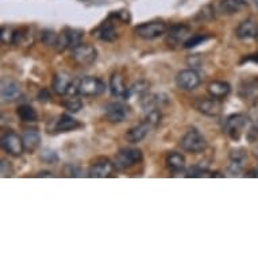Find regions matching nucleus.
<instances>
[{"label":"nucleus","instance_id":"obj_1","mask_svg":"<svg viewBox=\"0 0 258 258\" xmlns=\"http://www.w3.org/2000/svg\"><path fill=\"white\" fill-rule=\"evenodd\" d=\"M83 35H84V31H83V30L71 29V27L63 29L58 34V39H57V43H55L54 46L55 50L58 51V53H62V51H65L67 49L73 50L75 47L81 45Z\"/></svg>","mask_w":258,"mask_h":258},{"label":"nucleus","instance_id":"obj_2","mask_svg":"<svg viewBox=\"0 0 258 258\" xmlns=\"http://www.w3.org/2000/svg\"><path fill=\"white\" fill-rule=\"evenodd\" d=\"M180 146L182 150H185L188 153H202L207 148V141L203 137V134L196 130V128H190L184 134V137L180 141Z\"/></svg>","mask_w":258,"mask_h":258},{"label":"nucleus","instance_id":"obj_3","mask_svg":"<svg viewBox=\"0 0 258 258\" xmlns=\"http://www.w3.org/2000/svg\"><path fill=\"white\" fill-rule=\"evenodd\" d=\"M142 161V152L137 148H122L115 156L114 164L116 169L124 170L140 164Z\"/></svg>","mask_w":258,"mask_h":258},{"label":"nucleus","instance_id":"obj_4","mask_svg":"<svg viewBox=\"0 0 258 258\" xmlns=\"http://www.w3.org/2000/svg\"><path fill=\"white\" fill-rule=\"evenodd\" d=\"M247 122H249V118L246 115H230L229 118L226 119V122H224V133L233 141H239L242 134H243L245 127L247 126Z\"/></svg>","mask_w":258,"mask_h":258},{"label":"nucleus","instance_id":"obj_5","mask_svg":"<svg viewBox=\"0 0 258 258\" xmlns=\"http://www.w3.org/2000/svg\"><path fill=\"white\" fill-rule=\"evenodd\" d=\"M166 31L168 29L164 22H146V23L137 26L134 29V34L146 41H152L164 35Z\"/></svg>","mask_w":258,"mask_h":258},{"label":"nucleus","instance_id":"obj_6","mask_svg":"<svg viewBox=\"0 0 258 258\" xmlns=\"http://www.w3.org/2000/svg\"><path fill=\"white\" fill-rule=\"evenodd\" d=\"M2 148L6 153H9L10 156L19 157L25 150L23 146V140L13 130H5L2 134Z\"/></svg>","mask_w":258,"mask_h":258},{"label":"nucleus","instance_id":"obj_7","mask_svg":"<svg viewBox=\"0 0 258 258\" xmlns=\"http://www.w3.org/2000/svg\"><path fill=\"white\" fill-rule=\"evenodd\" d=\"M98 58V50L89 43H81L72 50V59L80 67L92 65Z\"/></svg>","mask_w":258,"mask_h":258},{"label":"nucleus","instance_id":"obj_8","mask_svg":"<svg viewBox=\"0 0 258 258\" xmlns=\"http://www.w3.org/2000/svg\"><path fill=\"white\" fill-rule=\"evenodd\" d=\"M106 91V84L98 77L87 76L81 79L79 84V93L83 96H99Z\"/></svg>","mask_w":258,"mask_h":258},{"label":"nucleus","instance_id":"obj_9","mask_svg":"<svg viewBox=\"0 0 258 258\" xmlns=\"http://www.w3.org/2000/svg\"><path fill=\"white\" fill-rule=\"evenodd\" d=\"M115 170H116V166L112 161H110L108 158H99L91 165L88 170V176L95 178L112 177Z\"/></svg>","mask_w":258,"mask_h":258},{"label":"nucleus","instance_id":"obj_10","mask_svg":"<svg viewBox=\"0 0 258 258\" xmlns=\"http://www.w3.org/2000/svg\"><path fill=\"white\" fill-rule=\"evenodd\" d=\"M200 81H202L200 75L195 69H182L176 76V84L178 88L184 89V91H192V89L198 88L200 85Z\"/></svg>","mask_w":258,"mask_h":258},{"label":"nucleus","instance_id":"obj_11","mask_svg":"<svg viewBox=\"0 0 258 258\" xmlns=\"http://www.w3.org/2000/svg\"><path fill=\"white\" fill-rule=\"evenodd\" d=\"M190 29L186 25H173L168 30V38H166V42L168 45L172 47L180 46V45H184L185 41L190 37Z\"/></svg>","mask_w":258,"mask_h":258},{"label":"nucleus","instance_id":"obj_12","mask_svg":"<svg viewBox=\"0 0 258 258\" xmlns=\"http://www.w3.org/2000/svg\"><path fill=\"white\" fill-rule=\"evenodd\" d=\"M128 114H130V108L122 102H111L106 107L107 119L112 123H120L126 120Z\"/></svg>","mask_w":258,"mask_h":258},{"label":"nucleus","instance_id":"obj_13","mask_svg":"<svg viewBox=\"0 0 258 258\" xmlns=\"http://www.w3.org/2000/svg\"><path fill=\"white\" fill-rule=\"evenodd\" d=\"M194 107L199 111L200 114L206 115V116H218L222 111V104L215 98L196 99L194 102Z\"/></svg>","mask_w":258,"mask_h":258},{"label":"nucleus","instance_id":"obj_14","mask_svg":"<svg viewBox=\"0 0 258 258\" xmlns=\"http://www.w3.org/2000/svg\"><path fill=\"white\" fill-rule=\"evenodd\" d=\"M235 35L242 41L258 38V22L253 19L242 21L235 30Z\"/></svg>","mask_w":258,"mask_h":258},{"label":"nucleus","instance_id":"obj_15","mask_svg":"<svg viewBox=\"0 0 258 258\" xmlns=\"http://www.w3.org/2000/svg\"><path fill=\"white\" fill-rule=\"evenodd\" d=\"M110 91L112 93V96H115V98L127 99L132 95L130 93V88H127L126 83L123 80L120 73H114L110 77Z\"/></svg>","mask_w":258,"mask_h":258},{"label":"nucleus","instance_id":"obj_16","mask_svg":"<svg viewBox=\"0 0 258 258\" xmlns=\"http://www.w3.org/2000/svg\"><path fill=\"white\" fill-rule=\"evenodd\" d=\"M2 100L5 103L15 102L21 96V87L17 81L14 80H3L2 81Z\"/></svg>","mask_w":258,"mask_h":258},{"label":"nucleus","instance_id":"obj_17","mask_svg":"<svg viewBox=\"0 0 258 258\" xmlns=\"http://www.w3.org/2000/svg\"><path fill=\"white\" fill-rule=\"evenodd\" d=\"M73 83V79L71 77V75L65 72L57 73L53 79V91H54L57 95L62 96V95H68V91L71 88V85Z\"/></svg>","mask_w":258,"mask_h":258},{"label":"nucleus","instance_id":"obj_18","mask_svg":"<svg viewBox=\"0 0 258 258\" xmlns=\"http://www.w3.org/2000/svg\"><path fill=\"white\" fill-rule=\"evenodd\" d=\"M92 34L100 41H104V42H112V41L118 38V33H116L115 26L108 21L102 23L96 30H93Z\"/></svg>","mask_w":258,"mask_h":258},{"label":"nucleus","instance_id":"obj_19","mask_svg":"<svg viewBox=\"0 0 258 258\" xmlns=\"http://www.w3.org/2000/svg\"><path fill=\"white\" fill-rule=\"evenodd\" d=\"M25 150L29 153H34L41 145V134L37 128H27L22 136Z\"/></svg>","mask_w":258,"mask_h":258},{"label":"nucleus","instance_id":"obj_20","mask_svg":"<svg viewBox=\"0 0 258 258\" xmlns=\"http://www.w3.org/2000/svg\"><path fill=\"white\" fill-rule=\"evenodd\" d=\"M152 128L153 127L145 120V122H142L141 124H138V126L132 127V128L126 133V140L128 141L130 144H138V142H141V141L144 140L145 137L148 136L149 132H150Z\"/></svg>","mask_w":258,"mask_h":258},{"label":"nucleus","instance_id":"obj_21","mask_svg":"<svg viewBox=\"0 0 258 258\" xmlns=\"http://www.w3.org/2000/svg\"><path fill=\"white\" fill-rule=\"evenodd\" d=\"M79 127H80V122L72 116H69L68 114L61 115L54 123V130L57 133L71 132V130H76Z\"/></svg>","mask_w":258,"mask_h":258},{"label":"nucleus","instance_id":"obj_22","mask_svg":"<svg viewBox=\"0 0 258 258\" xmlns=\"http://www.w3.org/2000/svg\"><path fill=\"white\" fill-rule=\"evenodd\" d=\"M239 96L245 100H258V79L245 81L239 88Z\"/></svg>","mask_w":258,"mask_h":258},{"label":"nucleus","instance_id":"obj_23","mask_svg":"<svg viewBox=\"0 0 258 258\" xmlns=\"http://www.w3.org/2000/svg\"><path fill=\"white\" fill-rule=\"evenodd\" d=\"M207 91L212 98L223 99L229 95L231 87H230L229 83H224V81H212L208 84Z\"/></svg>","mask_w":258,"mask_h":258},{"label":"nucleus","instance_id":"obj_24","mask_svg":"<svg viewBox=\"0 0 258 258\" xmlns=\"http://www.w3.org/2000/svg\"><path fill=\"white\" fill-rule=\"evenodd\" d=\"M166 166L168 169H170L174 173H178V172H182L184 168H185V157L180 154V153L172 152L166 156Z\"/></svg>","mask_w":258,"mask_h":258},{"label":"nucleus","instance_id":"obj_25","mask_svg":"<svg viewBox=\"0 0 258 258\" xmlns=\"http://www.w3.org/2000/svg\"><path fill=\"white\" fill-rule=\"evenodd\" d=\"M17 114L23 123H34L38 120L37 111L29 104H22L17 108Z\"/></svg>","mask_w":258,"mask_h":258},{"label":"nucleus","instance_id":"obj_26","mask_svg":"<svg viewBox=\"0 0 258 258\" xmlns=\"http://www.w3.org/2000/svg\"><path fill=\"white\" fill-rule=\"evenodd\" d=\"M246 6L245 0H222L220 2V9L224 14H237L239 13Z\"/></svg>","mask_w":258,"mask_h":258},{"label":"nucleus","instance_id":"obj_27","mask_svg":"<svg viewBox=\"0 0 258 258\" xmlns=\"http://www.w3.org/2000/svg\"><path fill=\"white\" fill-rule=\"evenodd\" d=\"M222 177V174L214 173V172H210L207 169H203L202 166H194L190 168L188 172H186V177Z\"/></svg>","mask_w":258,"mask_h":258},{"label":"nucleus","instance_id":"obj_28","mask_svg":"<svg viewBox=\"0 0 258 258\" xmlns=\"http://www.w3.org/2000/svg\"><path fill=\"white\" fill-rule=\"evenodd\" d=\"M57 39H58V34H55L53 30L45 29L41 31V41H42L46 46H55Z\"/></svg>","mask_w":258,"mask_h":258},{"label":"nucleus","instance_id":"obj_29","mask_svg":"<svg viewBox=\"0 0 258 258\" xmlns=\"http://www.w3.org/2000/svg\"><path fill=\"white\" fill-rule=\"evenodd\" d=\"M207 39H210V35H206V34L190 35L189 38L185 41V43H184V47H185V49H192V47H196L198 45H200V43L206 42Z\"/></svg>","mask_w":258,"mask_h":258},{"label":"nucleus","instance_id":"obj_30","mask_svg":"<svg viewBox=\"0 0 258 258\" xmlns=\"http://www.w3.org/2000/svg\"><path fill=\"white\" fill-rule=\"evenodd\" d=\"M63 107H65L69 112L76 114V112H79V111L83 108V102H81L80 99H77L76 96H71V98L67 99V100L63 102Z\"/></svg>","mask_w":258,"mask_h":258},{"label":"nucleus","instance_id":"obj_31","mask_svg":"<svg viewBox=\"0 0 258 258\" xmlns=\"http://www.w3.org/2000/svg\"><path fill=\"white\" fill-rule=\"evenodd\" d=\"M0 37H2V42L3 43L13 45L14 37H15V29L3 26V27H2V34H0Z\"/></svg>","mask_w":258,"mask_h":258},{"label":"nucleus","instance_id":"obj_32","mask_svg":"<svg viewBox=\"0 0 258 258\" xmlns=\"http://www.w3.org/2000/svg\"><path fill=\"white\" fill-rule=\"evenodd\" d=\"M149 92V84L146 81H138V83H134L130 88V93H136V95H140L141 98L146 95Z\"/></svg>","mask_w":258,"mask_h":258},{"label":"nucleus","instance_id":"obj_33","mask_svg":"<svg viewBox=\"0 0 258 258\" xmlns=\"http://www.w3.org/2000/svg\"><path fill=\"white\" fill-rule=\"evenodd\" d=\"M230 158H231V162H237V164L243 165V162H245L246 160V152L243 150V149H235V150H231Z\"/></svg>","mask_w":258,"mask_h":258},{"label":"nucleus","instance_id":"obj_34","mask_svg":"<svg viewBox=\"0 0 258 258\" xmlns=\"http://www.w3.org/2000/svg\"><path fill=\"white\" fill-rule=\"evenodd\" d=\"M212 18H215V14H214V10H212L211 6L203 7V10L198 15V19H200V21H210Z\"/></svg>","mask_w":258,"mask_h":258},{"label":"nucleus","instance_id":"obj_35","mask_svg":"<svg viewBox=\"0 0 258 258\" xmlns=\"http://www.w3.org/2000/svg\"><path fill=\"white\" fill-rule=\"evenodd\" d=\"M2 176L3 177H10V176H13L14 170L13 168H11V165H10V162H7V161H2Z\"/></svg>","mask_w":258,"mask_h":258},{"label":"nucleus","instance_id":"obj_36","mask_svg":"<svg viewBox=\"0 0 258 258\" xmlns=\"http://www.w3.org/2000/svg\"><path fill=\"white\" fill-rule=\"evenodd\" d=\"M65 172H67L68 176H73V177H79V176H81V170L79 169V168H76L75 165H67Z\"/></svg>","mask_w":258,"mask_h":258},{"label":"nucleus","instance_id":"obj_37","mask_svg":"<svg viewBox=\"0 0 258 258\" xmlns=\"http://www.w3.org/2000/svg\"><path fill=\"white\" fill-rule=\"evenodd\" d=\"M41 157H42V160L47 161V162H51V161H57V156H55L54 152H51V150H43L42 154H41Z\"/></svg>","mask_w":258,"mask_h":258},{"label":"nucleus","instance_id":"obj_38","mask_svg":"<svg viewBox=\"0 0 258 258\" xmlns=\"http://www.w3.org/2000/svg\"><path fill=\"white\" fill-rule=\"evenodd\" d=\"M38 99L39 100H42V102H47V100L50 99V93H49L47 89H42V91L38 93Z\"/></svg>","mask_w":258,"mask_h":258},{"label":"nucleus","instance_id":"obj_39","mask_svg":"<svg viewBox=\"0 0 258 258\" xmlns=\"http://www.w3.org/2000/svg\"><path fill=\"white\" fill-rule=\"evenodd\" d=\"M246 176H247V177H258V168H254V169L249 170Z\"/></svg>","mask_w":258,"mask_h":258},{"label":"nucleus","instance_id":"obj_40","mask_svg":"<svg viewBox=\"0 0 258 258\" xmlns=\"http://www.w3.org/2000/svg\"><path fill=\"white\" fill-rule=\"evenodd\" d=\"M243 61H253V62H258V54L249 55V57H246Z\"/></svg>","mask_w":258,"mask_h":258},{"label":"nucleus","instance_id":"obj_41","mask_svg":"<svg viewBox=\"0 0 258 258\" xmlns=\"http://www.w3.org/2000/svg\"><path fill=\"white\" fill-rule=\"evenodd\" d=\"M50 172H39L38 174H37V176H38V177H41V176H42V177H45V176H50Z\"/></svg>","mask_w":258,"mask_h":258},{"label":"nucleus","instance_id":"obj_42","mask_svg":"<svg viewBox=\"0 0 258 258\" xmlns=\"http://www.w3.org/2000/svg\"><path fill=\"white\" fill-rule=\"evenodd\" d=\"M253 2H254V6L258 9V0H253Z\"/></svg>","mask_w":258,"mask_h":258}]
</instances>
